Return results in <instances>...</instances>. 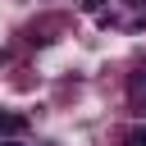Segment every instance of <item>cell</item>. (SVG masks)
Here are the masks:
<instances>
[{"label":"cell","instance_id":"cell-1","mask_svg":"<svg viewBox=\"0 0 146 146\" xmlns=\"http://www.w3.org/2000/svg\"><path fill=\"white\" fill-rule=\"evenodd\" d=\"M23 128H27L23 114H0V132H23Z\"/></svg>","mask_w":146,"mask_h":146},{"label":"cell","instance_id":"cell-2","mask_svg":"<svg viewBox=\"0 0 146 146\" xmlns=\"http://www.w3.org/2000/svg\"><path fill=\"white\" fill-rule=\"evenodd\" d=\"M132 96H137V100H146V73H137V78H132Z\"/></svg>","mask_w":146,"mask_h":146},{"label":"cell","instance_id":"cell-3","mask_svg":"<svg viewBox=\"0 0 146 146\" xmlns=\"http://www.w3.org/2000/svg\"><path fill=\"white\" fill-rule=\"evenodd\" d=\"M128 146H146V128H137V132L128 137Z\"/></svg>","mask_w":146,"mask_h":146}]
</instances>
